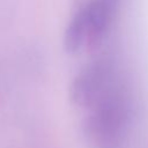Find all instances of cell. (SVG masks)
<instances>
[{"label":"cell","instance_id":"1","mask_svg":"<svg viewBox=\"0 0 148 148\" xmlns=\"http://www.w3.org/2000/svg\"><path fill=\"white\" fill-rule=\"evenodd\" d=\"M116 84L114 68L105 59L89 64L71 86V99L80 106L95 105Z\"/></svg>","mask_w":148,"mask_h":148},{"label":"cell","instance_id":"2","mask_svg":"<svg viewBox=\"0 0 148 148\" xmlns=\"http://www.w3.org/2000/svg\"><path fill=\"white\" fill-rule=\"evenodd\" d=\"M118 0H92L83 8L87 37L90 39L103 35L112 21Z\"/></svg>","mask_w":148,"mask_h":148},{"label":"cell","instance_id":"3","mask_svg":"<svg viewBox=\"0 0 148 148\" xmlns=\"http://www.w3.org/2000/svg\"><path fill=\"white\" fill-rule=\"evenodd\" d=\"M86 37H87V29H86L84 14H83V8H82L74 15L71 23L68 24V28L65 34L66 49L69 52L77 51L81 47L82 43L84 42Z\"/></svg>","mask_w":148,"mask_h":148}]
</instances>
